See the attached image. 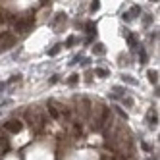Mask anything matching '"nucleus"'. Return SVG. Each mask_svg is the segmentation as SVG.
Listing matches in <instances>:
<instances>
[{"label": "nucleus", "mask_w": 160, "mask_h": 160, "mask_svg": "<svg viewBox=\"0 0 160 160\" xmlns=\"http://www.w3.org/2000/svg\"><path fill=\"white\" fill-rule=\"evenodd\" d=\"M4 128H6V131H10V133H19L21 129H23V123H21L19 120H10Z\"/></svg>", "instance_id": "f257e3e1"}, {"label": "nucleus", "mask_w": 160, "mask_h": 160, "mask_svg": "<svg viewBox=\"0 0 160 160\" xmlns=\"http://www.w3.org/2000/svg\"><path fill=\"white\" fill-rule=\"evenodd\" d=\"M91 106H93V104H91L89 98H81V108H79V112H83V116L87 118L91 114Z\"/></svg>", "instance_id": "f03ea898"}, {"label": "nucleus", "mask_w": 160, "mask_h": 160, "mask_svg": "<svg viewBox=\"0 0 160 160\" xmlns=\"http://www.w3.org/2000/svg\"><path fill=\"white\" fill-rule=\"evenodd\" d=\"M125 39H128V44L131 48H135L137 47V37L133 35V33H125Z\"/></svg>", "instance_id": "7ed1b4c3"}, {"label": "nucleus", "mask_w": 160, "mask_h": 160, "mask_svg": "<svg viewBox=\"0 0 160 160\" xmlns=\"http://www.w3.org/2000/svg\"><path fill=\"white\" fill-rule=\"evenodd\" d=\"M148 122H151V128H154V125L158 123V116H156V112H154V110L148 112Z\"/></svg>", "instance_id": "20e7f679"}, {"label": "nucleus", "mask_w": 160, "mask_h": 160, "mask_svg": "<svg viewBox=\"0 0 160 160\" xmlns=\"http://www.w3.org/2000/svg\"><path fill=\"white\" fill-rule=\"evenodd\" d=\"M47 110H48V114H50V116H52L54 120H58V118H60V112L56 110V108H54L52 104H48V108H47Z\"/></svg>", "instance_id": "39448f33"}, {"label": "nucleus", "mask_w": 160, "mask_h": 160, "mask_svg": "<svg viewBox=\"0 0 160 160\" xmlns=\"http://www.w3.org/2000/svg\"><path fill=\"white\" fill-rule=\"evenodd\" d=\"M148 79H151L152 85H156V83H158V73H156L154 70H151V72H148Z\"/></svg>", "instance_id": "423d86ee"}, {"label": "nucleus", "mask_w": 160, "mask_h": 160, "mask_svg": "<svg viewBox=\"0 0 160 160\" xmlns=\"http://www.w3.org/2000/svg\"><path fill=\"white\" fill-rule=\"evenodd\" d=\"M128 14H129L131 18H137V16H139V14H141V8H139V6H131V10H129V12H128Z\"/></svg>", "instance_id": "0eeeda50"}, {"label": "nucleus", "mask_w": 160, "mask_h": 160, "mask_svg": "<svg viewBox=\"0 0 160 160\" xmlns=\"http://www.w3.org/2000/svg\"><path fill=\"white\" fill-rule=\"evenodd\" d=\"M93 52H95V54H104V44H100V42L95 44V47H93Z\"/></svg>", "instance_id": "6e6552de"}, {"label": "nucleus", "mask_w": 160, "mask_h": 160, "mask_svg": "<svg viewBox=\"0 0 160 160\" xmlns=\"http://www.w3.org/2000/svg\"><path fill=\"white\" fill-rule=\"evenodd\" d=\"M60 48H62V44H56L54 48H50V50H48V56H56V54L60 52Z\"/></svg>", "instance_id": "1a4fd4ad"}, {"label": "nucleus", "mask_w": 160, "mask_h": 160, "mask_svg": "<svg viewBox=\"0 0 160 160\" xmlns=\"http://www.w3.org/2000/svg\"><path fill=\"white\" fill-rule=\"evenodd\" d=\"M95 73H97V75H98V77H106V75H108V73H110V72H108V70H104V68H98V70H97V72H95Z\"/></svg>", "instance_id": "9d476101"}, {"label": "nucleus", "mask_w": 160, "mask_h": 160, "mask_svg": "<svg viewBox=\"0 0 160 160\" xmlns=\"http://www.w3.org/2000/svg\"><path fill=\"white\" fill-rule=\"evenodd\" d=\"M98 8H100V2L98 0H93V2H91V12H97Z\"/></svg>", "instance_id": "9b49d317"}, {"label": "nucleus", "mask_w": 160, "mask_h": 160, "mask_svg": "<svg viewBox=\"0 0 160 160\" xmlns=\"http://www.w3.org/2000/svg\"><path fill=\"white\" fill-rule=\"evenodd\" d=\"M139 60H141V64H147V52L143 48L139 50Z\"/></svg>", "instance_id": "f8f14e48"}, {"label": "nucleus", "mask_w": 160, "mask_h": 160, "mask_svg": "<svg viewBox=\"0 0 160 160\" xmlns=\"http://www.w3.org/2000/svg\"><path fill=\"white\" fill-rule=\"evenodd\" d=\"M123 104H125V106H133V98L125 97V98H123Z\"/></svg>", "instance_id": "ddd939ff"}, {"label": "nucleus", "mask_w": 160, "mask_h": 160, "mask_svg": "<svg viewBox=\"0 0 160 160\" xmlns=\"http://www.w3.org/2000/svg\"><path fill=\"white\" fill-rule=\"evenodd\" d=\"M77 79H79V75H75V73H73V75L70 77V85H75V83H77Z\"/></svg>", "instance_id": "4468645a"}, {"label": "nucleus", "mask_w": 160, "mask_h": 160, "mask_svg": "<svg viewBox=\"0 0 160 160\" xmlns=\"http://www.w3.org/2000/svg\"><path fill=\"white\" fill-rule=\"evenodd\" d=\"M93 29H95V23H93V21H89V23H87V33H93Z\"/></svg>", "instance_id": "2eb2a0df"}, {"label": "nucleus", "mask_w": 160, "mask_h": 160, "mask_svg": "<svg viewBox=\"0 0 160 160\" xmlns=\"http://www.w3.org/2000/svg\"><path fill=\"white\" fill-rule=\"evenodd\" d=\"M151 21H152V16H145V19H143V23H145V25H148Z\"/></svg>", "instance_id": "dca6fc26"}, {"label": "nucleus", "mask_w": 160, "mask_h": 160, "mask_svg": "<svg viewBox=\"0 0 160 160\" xmlns=\"http://www.w3.org/2000/svg\"><path fill=\"white\" fill-rule=\"evenodd\" d=\"M73 42H75V39H73V37H70V39H68V42H66V44H68V47H72Z\"/></svg>", "instance_id": "f3484780"}, {"label": "nucleus", "mask_w": 160, "mask_h": 160, "mask_svg": "<svg viewBox=\"0 0 160 160\" xmlns=\"http://www.w3.org/2000/svg\"><path fill=\"white\" fill-rule=\"evenodd\" d=\"M122 18H123V21H129V19H131V16H129V14H128V12H125V14H123V16H122Z\"/></svg>", "instance_id": "a211bd4d"}, {"label": "nucleus", "mask_w": 160, "mask_h": 160, "mask_svg": "<svg viewBox=\"0 0 160 160\" xmlns=\"http://www.w3.org/2000/svg\"><path fill=\"white\" fill-rule=\"evenodd\" d=\"M16 81H19V75H14L12 79H10V83H16Z\"/></svg>", "instance_id": "6ab92c4d"}, {"label": "nucleus", "mask_w": 160, "mask_h": 160, "mask_svg": "<svg viewBox=\"0 0 160 160\" xmlns=\"http://www.w3.org/2000/svg\"><path fill=\"white\" fill-rule=\"evenodd\" d=\"M151 2H158V0H151Z\"/></svg>", "instance_id": "aec40b11"}, {"label": "nucleus", "mask_w": 160, "mask_h": 160, "mask_svg": "<svg viewBox=\"0 0 160 160\" xmlns=\"http://www.w3.org/2000/svg\"><path fill=\"white\" fill-rule=\"evenodd\" d=\"M2 87H4V85H2V83H0V89H2Z\"/></svg>", "instance_id": "412c9836"}]
</instances>
